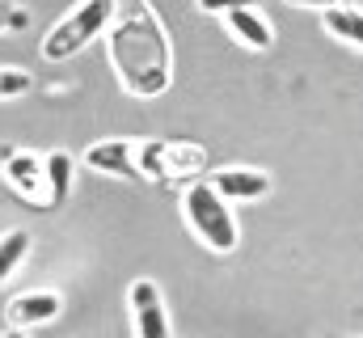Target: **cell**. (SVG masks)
<instances>
[{
  "instance_id": "1",
  "label": "cell",
  "mask_w": 363,
  "mask_h": 338,
  "mask_svg": "<svg viewBox=\"0 0 363 338\" xmlns=\"http://www.w3.org/2000/svg\"><path fill=\"white\" fill-rule=\"evenodd\" d=\"M110 68L127 97H161L174 81V47L148 0H114V17L106 26Z\"/></svg>"
},
{
  "instance_id": "2",
  "label": "cell",
  "mask_w": 363,
  "mask_h": 338,
  "mask_svg": "<svg viewBox=\"0 0 363 338\" xmlns=\"http://www.w3.org/2000/svg\"><path fill=\"white\" fill-rule=\"evenodd\" d=\"M182 216L190 224V233L207 246L211 254H233L241 246V229L228 212V199L211 186V182H194L182 199Z\"/></svg>"
},
{
  "instance_id": "3",
  "label": "cell",
  "mask_w": 363,
  "mask_h": 338,
  "mask_svg": "<svg viewBox=\"0 0 363 338\" xmlns=\"http://www.w3.org/2000/svg\"><path fill=\"white\" fill-rule=\"evenodd\" d=\"M114 17V0H81L68 17H60L47 34H43V60L47 64H68L72 55H81L93 38L106 34Z\"/></svg>"
},
{
  "instance_id": "4",
  "label": "cell",
  "mask_w": 363,
  "mask_h": 338,
  "mask_svg": "<svg viewBox=\"0 0 363 338\" xmlns=\"http://www.w3.org/2000/svg\"><path fill=\"white\" fill-rule=\"evenodd\" d=\"M135 161H140V178L148 182H186V178H199L203 169L211 165V153L203 144H190V140H174V136H157V140H140L135 148Z\"/></svg>"
},
{
  "instance_id": "5",
  "label": "cell",
  "mask_w": 363,
  "mask_h": 338,
  "mask_svg": "<svg viewBox=\"0 0 363 338\" xmlns=\"http://www.w3.org/2000/svg\"><path fill=\"white\" fill-rule=\"evenodd\" d=\"M0 173H4V186H9L21 203H30V207H51V186H47V161H43V157L17 148L13 157L0 161Z\"/></svg>"
},
{
  "instance_id": "6",
  "label": "cell",
  "mask_w": 363,
  "mask_h": 338,
  "mask_svg": "<svg viewBox=\"0 0 363 338\" xmlns=\"http://www.w3.org/2000/svg\"><path fill=\"white\" fill-rule=\"evenodd\" d=\"M127 305H131L135 338H174L165 296H161V288H157L152 279H135V283L127 288Z\"/></svg>"
},
{
  "instance_id": "7",
  "label": "cell",
  "mask_w": 363,
  "mask_h": 338,
  "mask_svg": "<svg viewBox=\"0 0 363 338\" xmlns=\"http://www.w3.org/2000/svg\"><path fill=\"white\" fill-rule=\"evenodd\" d=\"M228 203H254V199H267L274 190L271 173L267 169H254V165H228V169H216L207 178Z\"/></svg>"
},
{
  "instance_id": "8",
  "label": "cell",
  "mask_w": 363,
  "mask_h": 338,
  "mask_svg": "<svg viewBox=\"0 0 363 338\" xmlns=\"http://www.w3.org/2000/svg\"><path fill=\"white\" fill-rule=\"evenodd\" d=\"M135 148H140V140H101V144L85 148V165L97 173H110V178H123V182H140Z\"/></svg>"
},
{
  "instance_id": "9",
  "label": "cell",
  "mask_w": 363,
  "mask_h": 338,
  "mask_svg": "<svg viewBox=\"0 0 363 338\" xmlns=\"http://www.w3.org/2000/svg\"><path fill=\"white\" fill-rule=\"evenodd\" d=\"M60 309H64L60 292H21V296H13V300L4 305V322L17 326V330H34V326L55 322Z\"/></svg>"
},
{
  "instance_id": "10",
  "label": "cell",
  "mask_w": 363,
  "mask_h": 338,
  "mask_svg": "<svg viewBox=\"0 0 363 338\" xmlns=\"http://www.w3.org/2000/svg\"><path fill=\"white\" fill-rule=\"evenodd\" d=\"M224 26H228V34H233L241 47H250V51H271L274 47V30L267 26V17H262L258 9H233V13H224Z\"/></svg>"
},
{
  "instance_id": "11",
  "label": "cell",
  "mask_w": 363,
  "mask_h": 338,
  "mask_svg": "<svg viewBox=\"0 0 363 338\" xmlns=\"http://www.w3.org/2000/svg\"><path fill=\"white\" fill-rule=\"evenodd\" d=\"M321 21H325V34H334L338 43H347V47L363 51V13H359V9L338 4V9H325V13H321Z\"/></svg>"
},
{
  "instance_id": "12",
  "label": "cell",
  "mask_w": 363,
  "mask_h": 338,
  "mask_svg": "<svg viewBox=\"0 0 363 338\" xmlns=\"http://www.w3.org/2000/svg\"><path fill=\"white\" fill-rule=\"evenodd\" d=\"M26 254H30V233H26V229L0 233V283L17 275V266L26 262Z\"/></svg>"
},
{
  "instance_id": "13",
  "label": "cell",
  "mask_w": 363,
  "mask_h": 338,
  "mask_svg": "<svg viewBox=\"0 0 363 338\" xmlns=\"http://www.w3.org/2000/svg\"><path fill=\"white\" fill-rule=\"evenodd\" d=\"M47 186H51V207L72 195V157L68 153H47Z\"/></svg>"
},
{
  "instance_id": "14",
  "label": "cell",
  "mask_w": 363,
  "mask_h": 338,
  "mask_svg": "<svg viewBox=\"0 0 363 338\" xmlns=\"http://www.w3.org/2000/svg\"><path fill=\"white\" fill-rule=\"evenodd\" d=\"M34 89V77L26 68H13V64H0V102H13V97H26Z\"/></svg>"
},
{
  "instance_id": "15",
  "label": "cell",
  "mask_w": 363,
  "mask_h": 338,
  "mask_svg": "<svg viewBox=\"0 0 363 338\" xmlns=\"http://www.w3.org/2000/svg\"><path fill=\"white\" fill-rule=\"evenodd\" d=\"M30 26V13L13 0H0V34H13V30H26Z\"/></svg>"
},
{
  "instance_id": "16",
  "label": "cell",
  "mask_w": 363,
  "mask_h": 338,
  "mask_svg": "<svg viewBox=\"0 0 363 338\" xmlns=\"http://www.w3.org/2000/svg\"><path fill=\"white\" fill-rule=\"evenodd\" d=\"M262 0H199V9L203 13H211V17H224V13H233V9H258Z\"/></svg>"
},
{
  "instance_id": "17",
  "label": "cell",
  "mask_w": 363,
  "mask_h": 338,
  "mask_svg": "<svg viewBox=\"0 0 363 338\" xmlns=\"http://www.w3.org/2000/svg\"><path fill=\"white\" fill-rule=\"evenodd\" d=\"M287 4H296V9H317V13H325V9H338L342 0H287Z\"/></svg>"
},
{
  "instance_id": "18",
  "label": "cell",
  "mask_w": 363,
  "mask_h": 338,
  "mask_svg": "<svg viewBox=\"0 0 363 338\" xmlns=\"http://www.w3.org/2000/svg\"><path fill=\"white\" fill-rule=\"evenodd\" d=\"M0 338H30V334H26V330H17V326H9V330H4Z\"/></svg>"
},
{
  "instance_id": "19",
  "label": "cell",
  "mask_w": 363,
  "mask_h": 338,
  "mask_svg": "<svg viewBox=\"0 0 363 338\" xmlns=\"http://www.w3.org/2000/svg\"><path fill=\"white\" fill-rule=\"evenodd\" d=\"M342 4H351V9H359L363 13V0H342Z\"/></svg>"
}]
</instances>
